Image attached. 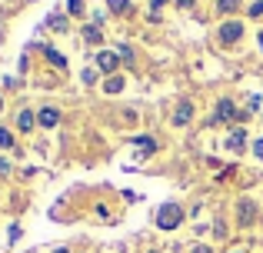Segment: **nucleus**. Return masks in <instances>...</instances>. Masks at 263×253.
Masks as SVG:
<instances>
[{
  "instance_id": "obj_1",
  "label": "nucleus",
  "mask_w": 263,
  "mask_h": 253,
  "mask_svg": "<svg viewBox=\"0 0 263 253\" xmlns=\"http://www.w3.org/2000/svg\"><path fill=\"white\" fill-rule=\"evenodd\" d=\"M180 220H183V210H180L177 203H163V207L157 210V227L160 230H174V227H180Z\"/></svg>"
},
{
  "instance_id": "obj_2",
  "label": "nucleus",
  "mask_w": 263,
  "mask_h": 253,
  "mask_svg": "<svg viewBox=\"0 0 263 253\" xmlns=\"http://www.w3.org/2000/svg\"><path fill=\"white\" fill-rule=\"evenodd\" d=\"M240 37H243V24H240V20H227V24L220 27V40H223V44H237Z\"/></svg>"
},
{
  "instance_id": "obj_3",
  "label": "nucleus",
  "mask_w": 263,
  "mask_h": 253,
  "mask_svg": "<svg viewBox=\"0 0 263 253\" xmlns=\"http://www.w3.org/2000/svg\"><path fill=\"white\" fill-rule=\"evenodd\" d=\"M230 120H237V107H233V100H220L217 113H213V124H230Z\"/></svg>"
},
{
  "instance_id": "obj_4",
  "label": "nucleus",
  "mask_w": 263,
  "mask_h": 253,
  "mask_svg": "<svg viewBox=\"0 0 263 253\" xmlns=\"http://www.w3.org/2000/svg\"><path fill=\"white\" fill-rule=\"evenodd\" d=\"M117 64H120V57H117L114 50H100V53H97V67H100L103 73H114Z\"/></svg>"
},
{
  "instance_id": "obj_5",
  "label": "nucleus",
  "mask_w": 263,
  "mask_h": 253,
  "mask_svg": "<svg viewBox=\"0 0 263 253\" xmlns=\"http://www.w3.org/2000/svg\"><path fill=\"white\" fill-rule=\"evenodd\" d=\"M227 147H230L233 153H243V147H247V130H243V127L233 130V133L227 137Z\"/></svg>"
},
{
  "instance_id": "obj_6",
  "label": "nucleus",
  "mask_w": 263,
  "mask_h": 253,
  "mask_svg": "<svg viewBox=\"0 0 263 253\" xmlns=\"http://www.w3.org/2000/svg\"><path fill=\"white\" fill-rule=\"evenodd\" d=\"M37 120H40V127H57L60 124V110L57 107H44V110L37 113Z\"/></svg>"
},
{
  "instance_id": "obj_7",
  "label": "nucleus",
  "mask_w": 263,
  "mask_h": 253,
  "mask_svg": "<svg viewBox=\"0 0 263 253\" xmlns=\"http://www.w3.org/2000/svg\"><path fill=\"white\" fill-rule=\"evenodd\" d=\"M237 217H240V223H253V217H257L253 200H240V203H237Z\"/></svg>"
},
{
  "instance_id": "obj_8",
  "label": "nucleus",
  "mask_w": 263,
  "mask_h": 253,
  "mask_svg": "<svg viewBox=\"0 0 263 253\" xmlns=\"http://www.w3.org/2000/svg\"><path fill=\"white\" fill-rule=\"evenodd\" d=\"M190 120H193V107L190 104H180L177 113H174V127H183V124H190Z\"/></svg>"
},
{
  "instance_id": "obj_9",
  "label": "nucleus",
  "mask_w": 263,
  "mask_h": 253,
  "mask_svg": "<svg viewBox=\"0 0 263 253\" xmlns=\"http://www.w3.org/2000/svg\"><path fill=\"white\" fill-rule=\"evenodd\" d=\"M134 143L140 147V153H154V150H157V140H154V137H134Z\"/></svg>"
},
{
  "instance_id": "obj_10",
  "label": "nucleus",
  "mask_w": 263,
  "mask_h": 253,
  "mask_svg": "<svg viewBox=\"0 0 263 253\" xmlns=\"http://www.w3.org/2000/svg\"><path fill=\"white\" fill-rule=\"evenodd\" d=\"M84 37H87V44H100L103 33H100V27H97V24H90V27H84Z\"/></svg>"
},
{
  "instance_id": "obj_11",
  "label": "nucleus",
  "mask_w": 263,
  "mask_h": 253,
  "mask_svg": "<svg viewBox=\"0 0 263 253\" xmlns=\"http://www.w3.org/2000/svg\"><path fill=\"white\" fill-rule=\"evenodd\" d=\"M17 127L27 133V130L33 127V113H30V110H20V117H17Z\"/></svg>"
},
{
  "instance_id": "obj_12",
  "label": "nucleus",
  "mask_w": 263,
  "mask_h": 253,
  "mask_svg": "<svg viewBox=\"0 0 263 253\" xmlns=\"http://www.w3.org/2000/svg\"><path fill=\"white\" fill-rule=\"evenodd\" d=\"M47 24H50L53 30H67V17H64V13H50V17H47Z\"/></svg>"
},
{
  "instance_id": "obj_13",
  "label": "nucleus",
  "mask_w": 263,
  "mask_h": 253,
  "mask_svg": "<svg viewBox=\"0 0 263 253\" xmlns=\"http://www.w3.org/2000/svg\"><path fill=\"white\" fill-rule=\"evenodd\" d=\"M47 60H50L53 67H60V70H64V67H67V57H64V53H57V50H53V47H50V50H47Z\"/></svg>"
},
{
  "instance_id": "obj_14",
  "label": "nucleus",
  "mask_w": 263,
  "mask_h": 253,
  "mask_svg": "<svg viewBox=\"0 0 263 253\" xmlns=\"http://www.w3.org/2000/svg\"><path fill=\"white\" fill-rule=\"evenodd\" d=\"M123 84H127L123 77H110V80H107L103 87H107V93H120V90H123Z\"/></svg>"
},
{
  "instance_id": "obj_15",
  "label": "nucleus",
  "mask_w": 263,
  "mask_h": 253,
  "mask_svg": "<svg viewBox=\"0 0 263 253\" xmlns=\"http://www.w3.org/2000/svg\"><path fill=\"white\" fill-rule=\"evenodd\" d=\"M217 7H220V13H233L240 7V0H217Z\"/></svg>"
},
{
  "instance_id": "obj_16",
  "label": "nucleus",
  "mask_w": 263,
  "mask_h": 253,
  "mask_svg": "<svg viewBox=\"0 0 263 253\" xmlns=\"http://www.w3.org/2000/svg\"><path fill=\"white\" fill-rule=\"evenodd\" d=\"M0 147H13V137H10V130H4V127H0Z\"/></svg>"
},
{
  "instance_id": "obj_17",
  "label": "nucleus",
  "mask_w": 263,
  "mask_h": 253,
  "mask_svg": "<svg viewBox=\"0 0 263 253\" xmlns=\"http://www.w3.org/2000/svg\"><path fill=\"white\" fill-rule=\"evenodd\" d=\"M107 4H110V10H114V13H123L130 0H107Z\"/></svg>"
},
{
  "instance_id": "obj_18",
  "label": "nucleus",
  "mask_w": 263,
  "mask_h": 253,
  "mask_svg": "<svg viewBox=\"0 0 263 253\" xmlns=\"http://www.w3.org/2000/svg\"><path fill=\"white\" fill-rule=\"evenodd\" d=\"M67 10H70V13H80V10H84V0H67Z\"/></svg>"
},
{
  "instance_id": "obj_19",
  "label": "nucleus",
  "mask_w": 263,
  "mask_h": 253,
  "mask_svg": "<svg viewBox=\"0 0 263 253\" xmlns=\"http://www.w3.org/2000/svg\"><path fill=\"white\" fill-rule=\"evenodd\" d=\"M80 77H84V84H93V80H97V70H84Z\"/></svg>"
},
{
  "instance_id": "obj_20",
  "label": "nucleus",
  "mask_w": 263,
  "mask_h": 253,
  "mask_svg": "<svg viewBox=\"0 0 263 253\" xmlns=\"http://www.w3.org/2000/svg\"><path fill=\"white\" fill-rule=\"evenodd\" d=\"M260 13H263V0H257V4L250 7V17H260Z\"/></svg>"
},
{
  "instance_id": "obj_21",
  "label": "nucleus",
  "mask_w": 263,
  "mask_h": 253,
  "mask_svg": "<svg viewBox=\"0 0 263 253\" xmlns=\"http://www.w3.org/2000/svg\"><path fill=\"white\" fill-rule=\"evenodd\" d=\"M253 153H257V157H263V137H260L257 143H253Z\"/></svg>"
},
{
  "instance_id": "obj_22",
  "label": "nucleus",
  "mask_w": 263,
  "mask_h": 253,
  "mask_svg": "<svg viewBox=\"0 0 263 253\" xmlns=\"http://www.w3.org/2000/svg\"><path fill=\"white\" fill-rule=\"evenodd\" d=\"M193 253H213V250H210V247H206V243H200V247H197V250H193Z\"/></svg>"
},
{
  "instance_id": "obj_23",
  "label": "nucleus",
  "mask_w": 263,
  "mask_h": 253,
  "mask_svg": "<svg viewBox=\"0 0 263 253\" xmlns=\"http://www.w3.org/2000/svg\"><path fill=\"white\" fill-rule=\"evenodd\" d=\"M177 4H180V7H190V4H193V0H177Z\"/></svg>"
},
{
  "instance_id": "obj_24",
  "label": "nucleus",
  "mask_w": 263,
  "mask_h": 253,
  "mask_svg": "<svg viewBox=\"0 0 263 253\" xmlns=\"http://www.w3.org/2000/svg\"><path fill=\"white\" fill-rule=\"evenodd\" d=\"M7 170H10V167H7V163H4V160H0V173H7Z\"/></svg>"
},
{
  "instance_id": "obj_25",
  "label": "nucleus",
  "mask_w": 263,
  "mask_h": 253,
  "mask_svg": "<svg viewBox=\"0 0 263 253\" xmlns=\"http://www.w3.org/2000/svg\"><path fill=\"white\" fill-rule=\"evenodd\" d=\"M53 253H70V250H64V247H60V250H53Z\"/></svg>"
},
{
  "instance_id": "obj_26",
  "label": "nucleus",
  "mask_w": 263,
  "mask_h": 253,
  "mask_svg": "<svg viewBox=\"0 0 263 253\" xmlns=\"http://www.w3.org/2000/svg\"><path fill=\"white\" fill-rule=\"evenodd\" d=\"M260 47H263V33H260Z\"/></svg>"
},
{
  "instance_id": "obj_27",
  "label": "nucleus",
  "mask_w": 263,
  "mask_h": 253,
  "mask_svg": "<svg viewBox=\"0 0 263 253\" xmlns=\"http://www.w3.org/2000/svg\"><path fill=\"white\" fill-rule=\"evenodd\" d=\"M230 253H243V250H230Z\"/></svg>"
}]
</instances>
